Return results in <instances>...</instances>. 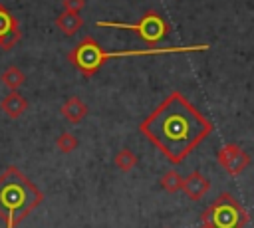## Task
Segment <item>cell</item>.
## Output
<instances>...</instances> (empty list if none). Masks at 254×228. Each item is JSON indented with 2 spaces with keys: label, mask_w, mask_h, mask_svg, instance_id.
Wrapping results in <instances>:
<instances>
[{
  "label": "cell",
  "mask_w": 254,
  "mask_h": 228,
  "mask_svg": "<svg viewBox=\"0 0 254 228\" xmlns=\"http://www.w3.org/2000/svg\"><path fill=\"white\" fill-rule=\"evenodd\" d=\"M139 131L169 163L179 165L212 133V123L181 91H171L139 123Z\"/></svg>",
  "instance_id": "6da1fadb"
},
{
  "label": "cell",
  "mask_w": 254,
  "mask_h": 228,
  "mask_svg": "<svg viewBox=\"0 0 254 228\" xmlns=\"http://www.w3.org/2000/svg\"><path fill=\"white\" fill-rule=\"evenodd\" d=\"M44 200V192L14 165L0 174V218L4 228H18Z\"/></svg>",
  "instance_id": "7a4b0ae2"
},
{
  "label": "cell",
  "mask_w": 254,
  "mask_h": 228,
  "mask_svg": "<svg viewBox=\"0 0 254 228\" xmlns=\"http://www.w3.org/2000/svg\"><path fill=\"white\" fill-rule=\"evenodd\" d=\"M208 44H192V46H167V48H147V50H119V52H105L91 36H85L69 54L67 59L73 63L81 75L93 77L103 63L117 57H139V56H165V54H192V52H206Z\"/></svg>",
  "instance_id": "3957f363"
},
{
  "label": "cell",
  "mask_w": 254,
  "mask_h": 228,
  "mask_svg": "<svg viewBox=\"0 0 254 228\" xmlns=\"http://www.w3.org/2000/svg\"><path fill=\"white\" fill-rule=\"evenodd\" d=\"M200 220L210 228H244L250 214L230 192H222L200 214Z\"/></svg>",
  "instance_id": "277c9868"
},
{
  "label": "cell",
  "mask_w": 254,
  "mask_h": 228,
  "mask_svg": "<svg viewBox=\"0 0 254 228\" xmlns=\"http://www.w3.org/2000/svg\"><path fill=\"white\" fill-rule=\"evenodd\" d=\"M97 26H105V28H117V30H127L137 34L145 44H149V48H155L159 42H163L169 34H171V24L165 16H161L157 10H147L137 22L127 24V22H107V20H99Z\"/></svg>",
  "instance_id": "5b68a950"
},
{
  "label": "cell",
  "mask_w": 254,
  "mask_h": 228,
  "mask_svg": "<svg viewBox=\"0 0 254 228\" xmlns=\"http://www.w3.org/2000/svg\"><path fill=\"white\" fill-rule=\"evenodd\" d=\"M216 161L218 165L224 169V172L228 176H238L246 171V167L250 165V155L236 143H226L224 147L218 149L216 153Z\"/></svg>",
  "instance_id": "8992f818"
},
{
  "label": "cell",
  "mask_w": 254,
  "mask_h": 228,
  "mask_svg": "<svg viewBox=\"0 0 254 228\" xmlns=\"http://www.w3.org/2000/svg\"><path fill=\"white\" fill-rule=\"evenodd\" d=\"M20 40H22V30H20L18 20L6 6L0 4V48L8 52L16 48Z\"/></svg>",
  "instance_id": "52a82bcc"
},
{
  "label": "cell",
  "mask_w": 254,
  "mask_h": 228,
  "mask_svg": "<svg viewBox=\"0 0 254 228\" xmlns=\"http://www.w3.org/2000/svg\"><path fill=\"white\" fill-rule=\"evenodd\" d=\"M190 200H200L208 190H210V180L200 172L192 171L187 178H183V188H181Z\"/></svg>",
  "instance_id": "ba28073f"
},
{
  "label": "cell",
  "mask_w": 254,
  "mask_h": 228,
  "mask_svg": "<svg viewBox=\"0 0 254 228\" xmlns=\"http://www.w3.org/2000/svg\"><path fill=\"white\" fill-rule=\"evenodd\" d=\"M62 115L69 121V123H73V125H77V123H81L83 119H85V115H87V105L77 97V95H71V97H67L65 101H64V105H62Z\"/></svg>",
  "instance_id": "9c48e42d"
},
{
  "label": "cell",
  "mask_w": 254,
  "mask_h": 228,
  "mask_svg": "<svg viewBox=\"0 0 254 228\" xmlns=\"http://www.w3.org/2000/svg\"><path fill=\"white\" fill-rule=\"evenodd\" d=\"M0 109H2L10 119H18V117L24 115V111L28 109V101H26L18 91H10L6 97H2Z\"/></svg>",
  "instance_id": "30bf717a"
},
{
  "label": "cell",
  "mask_w": 254,
  "mask_h": 228,
  "mask_svg": "<svg viewBox=\"0 0 254 228\" xmlns=\"http://www.w3.org/2000/svg\"><path fill=\"white\" fill-rule=\"evenodd\" d=\"M56 26L65 34V36H73L83 28V18L75 12H62L56 16Z\"/></svg>",
  "instance_id": "8fae6325"
},
{
  "label": "cell",
  "mask_w": 254,
  "mask_h": 228,
  "mask_svg": "<svg viewBox=\"0 0 254 228\" xmlns=\"http://www.w3.org/2000/svg\"><path fill=\"white\" fill-rule=\"evenodd\" d=\"M0 81H2L4 87H8L10 91H16V89L26 81V75H24V71H22L20 67H16V65H8V67L2 71Z\"/></svg>",
  "instance_id": "7c38bea8"
},
{
  "label": "cell",
  "mask_w": 254,
  "mask_h": 228,
  "mask_svg": "<svg viewBox=\"0 0 254 228\" xmlns=\"http://www.w3.org/2000/svg\"><path fill=\"white\" fill-rule=\"evenodd\" d=\"M113 163H115V167H117L119 171L129 172L131 169H135V165L139 163V159H137V155H135L131 149H119V153L115 155Z\"/></svg>",
  "instance_id": "4fadbf2b"
},
{
  "label": "cell",
  "mask_w": 254,
  "mask_h": 228,
  "mask_svg": "<svg viewBox=\"0 0 254 228\" xmlns=\"http://www.w3.org/2000/svg\"><path fill=\"white\" fill-rule=\"evenodd\" d=\"M159 184L163 186V190H167L169 194H173V192H179V190L183 188V176H181L177 171H167V172L161 176Z\"/></svg>",
  "instance_id": "5bb4252c"
},
{
  "label": "cell",
  "mask_w": 254,
  "mask_h": 228,
  "mask_svg": "<svg viewBox=\"0 0 254 228\" xmlns=\"http://www.w3.org/2000/svg\"><path fill=\"white\" fill-rule=\"evenodd\" d=\"M77 145H79L77 137L71 135V133H67V131H64V133L56 139V147H58L62 153H71V151L77 149Z\"/></svg>",
  "instance_id": "9a60e30c"
},
{
  "label": "cell",
  "mask_w": 254,
  "mask_h": 228,
  "mask_svg": "<svg viewBox=\"0 0 254 228\" xmlns=\"http://www.w3.org/2000/svg\"><path fill=\"white\" fill-rule=\"evenodd\" d=\"M62 6L65 12L79 14V10H83V6H85V0H62Z\"/></svg>",
  "instance_id": "2e32d148"
},
{
  "label": "cell",
  "mask_w": 254,
  "mask_h": 228,
  "mask_svg": "<svg viewBox=\"0 0 254 228\" xmlns=\"http://www.w3.org/2000/svg\"><path fill=\"white\" fill-rule=\"evenodd\" d=\"M198 228H210V226H206V224H200V226H198Z\"/></svg>",
  "instance_id": "e0dca14e"
}]
</instances>
